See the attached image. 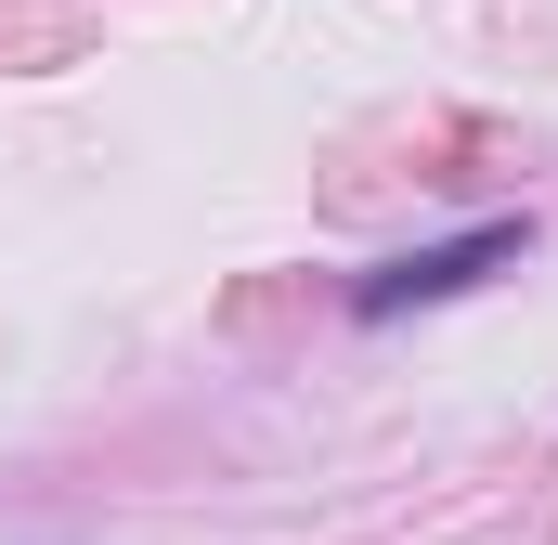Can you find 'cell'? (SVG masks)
<instances>
[{"label": "cell", "instance_id": "6da1fadb", "mask_svg": "<svg viewBox=\"0 0 558 545\" xmlns=\"http://www.w3.org/2000/svg\"><path fill=\"white\" fill-rule=\"evenodd\" d=\"M507 261H520V221H481V234H454V247H416V261L364 272L351 312H364V325H403V312H428V299H468L481 272H507Z\"/></svg>", "mask_w": 558, "mask_h": 545}]
</instances>
